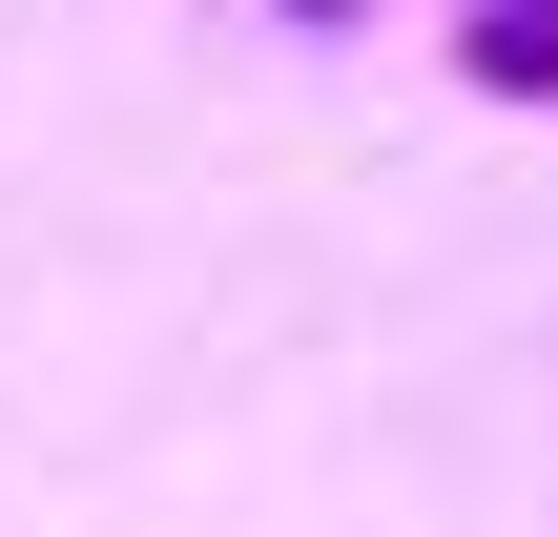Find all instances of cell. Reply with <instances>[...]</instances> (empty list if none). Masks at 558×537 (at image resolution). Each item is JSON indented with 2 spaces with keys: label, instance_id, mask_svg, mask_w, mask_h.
<instances>
[{
  "label": "cell",
  "instance_id": "7a4b0ae2",
  "mask_svg": "<svg viewBox=\"0 0 558 537\" xmlns=\"http://www.w3.org/2000/svg\"><path fill=\"white\" fill-rule=\"evenodd\" d=\"M269 21H373V0H269Z\"/></svg>",
  "mask_w": 558,
  "mask_h": 537
},
{
  "label": "cell",
  "instance_id": "3957f363",
  "mask_svg": "<svg viewBox=\"0 0 558 537\" xmlns=\"http://www.w3.org/2000/svg\"><path fill=\"white\" fill-rule=\"evenodd\" d=\"M518 21H558V0H518Z\"/></svg>",
  "mask_w": 558,
  "mask_h": 537
},
{
  "label": "cell",
  "instance_id": "6da1fadb",
  "mask_svg": "<svg viewBox=\"0 0 558 537\" xmlns=\"http://www.w3.org/2000/svg\"><path fill=\"white\" fill-rule=\"evenodd\" d=\"M456 62H476L497 103H558V21H518V0H476V21H456Z\"/></svg>",
  "mask_w": 558,
  "mask_h": 537
}]
</instances>
